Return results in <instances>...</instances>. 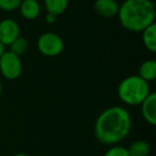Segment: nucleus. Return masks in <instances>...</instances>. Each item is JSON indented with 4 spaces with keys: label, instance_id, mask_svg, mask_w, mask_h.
Wrapping results in <instances>:
<instances>
[{
    "label": "nucleus",
    "instance_id": "obj_1",
    "mask_svg": "<svg viewBox=\"0 0 156 156\" xmlns=\"http://www.w3.org/2000/svg\"><path fill=\"white\" fill-rule=\"evenodd\" d=\"M132 117L122 106H112L100 113L94 124V135L101 143L115 145L128 136Z\"/></svg>",
    "mask_w": 156,
    "mask_h": 156
},
{
    "label": "nucleus",
    "instance_id": "obj_2",
    "mask_svg": "<svg viewBox=\"0 0 156 156\" xmlns=\"http://www.w3.org/2000/svg\"><path fill=\"white\" fill-rule=\"evenodd\" d=\"M155 7L151 0H124L120 5L118 18L124 29L141 32L155 23Z\"/></svg>",
    "mask_w": 156,
    "mask_h": 156
},
{
    "label": "nucleus",
    "instance_id": "obj_3",
    "mask_svg": "<svg viewBox=\"0 0 156 156\" xmlns=\"http://www.w3.org/2000/svg\"><path fill=\"white\" fill-rule=\"evenodd\" d=\"M151 93L149 83L138 75L127 76L118 86V96L120 101L129 106H138Z\"/></svg>",
    "mask_w": 156,
    "mask_h": 156
},
{
    "label": "nucleus",
    "instance_id": "obj_4",
    "mask_svg": "<svg viewBox=\"0 0 156 156\" xmlns=\"http://www.w3.org/2000/svg\"><path fill=\"white\" fill-rule=\"evenodd\" d=\"M23 72L20 57L8 50L0 57V73L8 80H16Z\"/></svg>",
    "mask_w": 156,
    "mask_h": 156
},
{
    "label": "nucleus",
    "instance_id": "obj_5",
    "mask_svg": "<svg viewBox=\"0 0 156 156\" xmlns=\"http://www.w3.org/2000/svg\"><path fill=\"white\" fill-rule=\"evenodd\" d=\"M37 49L43 56L57 57L64 49V42L57 33L45 32L37 40Z\"/></svg>",
    "mask_w": 156,
    "mask_h": 156
},
{
    "label": "nucleus",
    "instance_id": "obj_6",
    "mask_svg": "<svg viewBox=\"0 0 156 156\" xmlns=\"http://www.w3.org/2000/svg\"><path fill=\"white\" fill-rule=\"evenodd\" d=\"M20 25L12 18H5L0 22V43L10 46L20 37Z\"/></svg>",
    "mask_w": 156,
    "mask_h": 156
},
{
    "label": "nucleus",
    "instance_id": "obj_7",
    "mask_svg": "<svg viewBox=\"0 0 156 156\" xmlns=\"http://www.w3.org/2000/svg\"><path fill=\"white\" fill-rule=\"evenodd\" d=\"M120 5L115 0H95L94 11L103 18H112L118 16Z\"/></svg>",
    "mask_w": 156,
    "mask_h": 156
},
{
    "label": "nucleus",
    "instance_id": "obj_8",
    "mask_svg": "<svg viewBox=\"0 0 156 156\" xmlns=\"http://www.w3.org/2000/svg\"><path fill=\"white\" fill-rule=\"evenodd\" d=\"M141 115L143 119L154 126L156 124V94L155 92H151L147 98L140 104Z\"/></svg>",
    "mask_w": 156,
    "mask_h": 156
},
{
    "label": "nucleus",
    "instance_id": "obj_9",
    "mask_svg": "<svg viewBox=\"0 0 156 156\" xmlns=\"http://www.w3.org/2000/svg\"><path fill=\"white\" fill-rule=\"evenodd\" d=\"M18 9L22 16L27 20H35L41 13V5L37 0H22Z\"/></svg>",
    "mask_w": 156,
    "mask_h": 156
},
{
    "label": "nucleus",
    "instance_id": "obj_10",
    "mask_svg": "<svg viewBox=\"0 0 156 156\" xmlns=\"http://www.w3.org/2000/svg\"><path fill=\"white\" fill-rule=\"evenodd\" d=\"M142 35V43L144 47L152 54L156 52V24L150 25L149 27L141 31Z\"/></svg>",
    "mask_w": 156,
    "mask_h": 156
},
{
    "label": "nucleus",
    "instance_id": "obj_11",
    "mask_svg": "<svg viewBox=\"0 0 156 156\" xmlns=\"http://www.w3.org/2000/svg\"><path fill=\"white\" fill-rule=\"evenodd\" d=\"M138 76L147 83L155 80L156 78V62L154 60H147L141 63L139 67Z\"/></svg>",
    "mask_w": 156,
    "mask_h": 156
},
{
    "label": "nucleus",
    "instance_id": "obj_12",
    "mask_svg": "<svg viewBox=\"0 0 156 156\" xmlns=\"http://www.w3.org/2000/svg\"><path fill=\"white\" fill-rule=\"evenodd\" d=\"M44 5L47 13L54 14L58 17L66 11L69 0H44Z\"/></svg>",
    "mask_w": 156,
    "mask_h": 156
},
{
    "label": "nucleus",
    "instance_id": "obj_13",
    "mask_svg": "<svg viewBox=\"0 0 156 156\" xmlns=\"http://www.w3.org/2000/svg\"><path fill=\"white\" fill-rule=\"evenodd\" d=\"M127 149L129 156H147L151 151L150 144L145 140L139 139L132 143Z\"/></svg>",
    "mask_w": 156,
    "mask_h": 156
},
{
    "label": "nucleus",
    "instance_id": "obj_14",
    "mask_svg": "<svg viewBox=\"0 0 156 156\" xmlns=\"http://www.w3.org/2000/svg\"><path fill=\"white\" fill-rule=\"evenodd\" d=\"M28 46H29V43H28V41H27V39H25V37L20 35V37L10 45V48H11L10 51H12L13 54L20 57L22 55H24L25 52L27 51Z\"/></svg>",
    "mask_w": 156,
    "mask_h": 156
},
{
    "label": "nucleus",
    "instance_id": "obj_15",
    "mask_svg": "<svg viewBox=\"0 0 156 156\" xmlns=\"http://www.w3.org/2000/svg\"><path fill=\"white\" fill-rule=\"evenodd\" d=\"M22 0H0V10L5 12H13L18 10Z\"/></svg>",
    "mask_w": 156,
    "mask_h": 156
},
{
    "label": "nucleus",
    "instance_id": "obj_16",
    "mask_svg": "<svg viewBox=\"0 0 156 156\" xmlns=\"http://www.w3.org/2000/svg\"><path fill=\"white\" fill-rule=\"evenodd\" d=\"M104 156H129L127 152V149L122 145H111L106 152H105Z\"/></svg>",
    "mask_w": 156,
    "mask_h": 156
},
{
    "label": "nucleus",
    "instance_id": "obj_17",
    "mask_svg": "<svg viewBox=\"0 0 156 156\" xmlns=\"http://www.w3.org/2000/svg\"><path fill=\"white\" fill-rule=\"evenodd\" d=\"M45 20L48 25H52L54 23H56L57 20V16L54 15V14H50V13H47L45 16Z\"/></svg>",
    "mask_w": 156,
    "mask_h": 156
},
{
    "label": "nucleus",
    "instance_id": "obj_18",
    "mask_svg": "<svg viewBox=\"0 0 156 156\" xmlns=\"http://www.w3.org/2000/svg\"><path fill=\"white\" fill-rule=\"evenodd\" d=\"M5 51V46H3L2 44L0 43V57H1V55H2Z\"/></svg>",
    "mask_w": 156,
    "mask_h": 156
},
{
    "label": "nucleus",
    "instance_id": "obj_19",
    "mask_svg": "<svg viewBox=\"0 0 156 156\" xmlns=\"http://www.w3.org/2000/svg\"><path fill=\"white\" fill-rule=\"evenodd\" d=\"M13 156H30V155H28V154H26V153H17Z\"/></svg>",
    "mask_w": 156,
    "mask_h": 156
},
{
    "label": "nucleus",
    "instance_id": "obj_20",
    "mask_svg": "<svg viewBox=\"0 0 156 156\" xmlns=\"http://www.w3.org/2000/svg\"><path fill=\"white\" fill-rule=\"evenodd\" d=\"M2 95V83H1V80H0V98Z\"/></svg>",
    "mask_w": 156,
    "mask_h": 156
}]
</instances>
